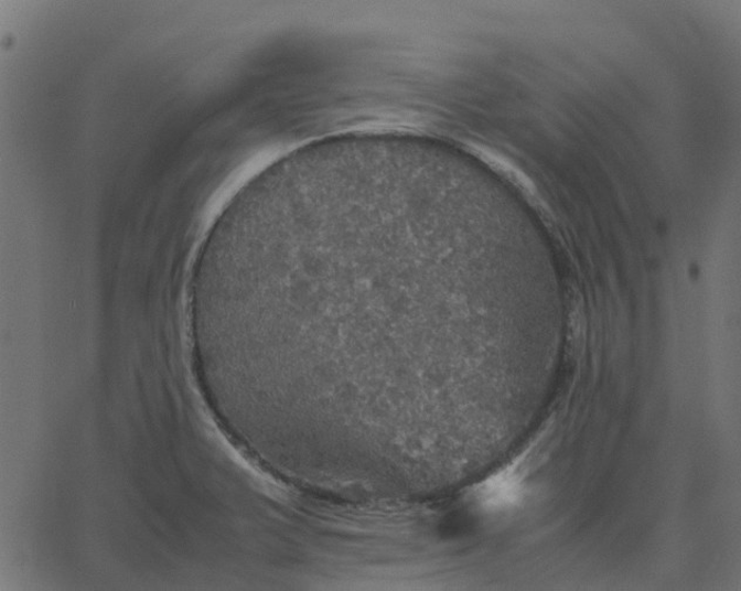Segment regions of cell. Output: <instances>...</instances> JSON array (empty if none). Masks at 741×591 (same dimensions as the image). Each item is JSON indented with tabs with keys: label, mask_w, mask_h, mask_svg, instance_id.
I'll list each match as a JSON object with an SVG mask.
<instances>
[{
	"label": "cell",
	"mask_w": 741,
	"mask_h": 591,
	"mask_svg": "<svg viewBox=\"0 0 741 591\" xmlns=\"http://www.w3.org/2000/svg\"><path fill=\"white\" fill-rule=\"evenodd\" d=\"M523 495V479L514 469H506L488 477L476 492L481 507L493 513L514 508L522 502Z\"/></svg>",
	"instance_id": "1"
}]
</instances>
